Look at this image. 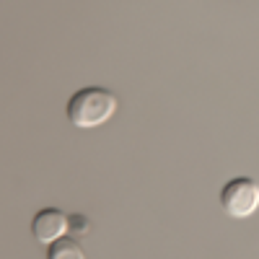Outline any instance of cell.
<instances>
[{
    "instance_id": "obj_1",
    "label": "cell",
    "mask_w": 259,
    "mask_h": 259,
    "mask_svg": "<svg viewBox=\"0 0 259 259\" xmlns=\"http://www.w3.org/2000/svg\"><path fill=\"white\" fill-rule=\"evenodd\" d=\"M114 112H117V96L104 85H83L65 104V117L78 130H94L109 122Z\"/></svg>"
},
{
    "instance_id": "obj_2",
    "label": "cell",
    "mask_w": 259,
    "mask_h": 259,
    "mask_svg": "<svg viewBox=\"0 0 259 259\" xmlns=\"http://www.w3.org/2000/svg\"><path fill=\"white\" fill-rule=\"evenodd\" d=\"M221 207L226 215L241 221L256 212L259 207V182L251 177H233L221 189Z\"/></svg>"
},
{
    "instance_id": "obj_3",
    "label": "cell",
    "mask_w": 259,
    "mask_h": 259,
    "mask_svg": "<svg viewBox=\"0 0 259 259\" xmlns=\"http://www.w3.org/2000/svg\"><path fill=\"white\" fill-rule=\"evenodd\" d=\"M68 233V215H65L60 207H41L34 212L31 218V236L39 244H55L60 239H65Z\"/></svg>"
},
{
    "instance_id": "obj_4",
    "label": "cell",
    "mask_w": 259,
    "mask_h": 259,
    "mask_svg": "<svg viewBox=\"0 0 259 259\" xmlns=\"http://www.w3.org/2000/svg\"><path fill=\"white\" fill-rule=\"evenodd\" d=\"M47 259H85V251L75 239L65 236V239L47 246Z\"/></svg>"
},
{
    "instance_id": "obj_5",
    "label": "cell",
    "mask_w": 259,
    "mask_h": 259,
    "mask_svg": "<svg viewBox=\"0 0 259 259\" xmlns=\"http://www.w3.org/2000/svg\"><path fill=\"white\" fill-rule=\"evenodd\" d=\"M68 233H70V239H80V236H89L91 233V221L85 218L83 212H70L68 215Z\"/></svg>"
}]
</instances>
